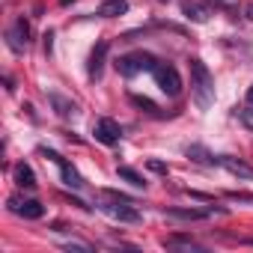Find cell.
<instances>
[{"mask_svg":"<svg viewBox=\"0 0 253 253\" xmlns=\"http://www.w3.org/2000/svg\"><path fill=\"white\" fill-rule=\"evenodd\" d=\"M188 66H191V92H194V101H197L200 110H206L214 101V78H211V72L206 69V63L200 57H194Z\"/></svg>","mask_w":253,"mask_h":253,"instance_id":"cell-1","label":"cell"},{"mask_svg":"<svg viewBox=\"0 0 253 253\" xmlns=\"http://www.w3.org/2000/svg\"><path fill=\"white\" fill-rule=\"evenodd\" d=\"M155 66H158V60L146 51H131V54H122L116 60V72L122 78H134L140 72H155Z\"/></svg>","mask_w":253,"mask_h":253,"instance_id":"cell-2","label":"cell"},{"mask_svg":"<svg viewBox=\"0 0 253 253\" xmlns=\"http://www.w3.org/2000/svg\"><path fill=\"white\" fill-rule=\"evenodd\" d=\"M107 217H113V220H119V223H140L143 220V214L134 209V203H125V200H113V203H101L98 206Z\"/></svg>","mask_w":253,"mask_h":253,"instance_id":"cell-3","label":"cell"},{"mask_svg":"<svg viewBox=\"0 0 253 253\" xmlns=\"http://www.w3.org/2000/svg\"><path fill=\"white\" fill-rule=\"evenodd\" d=\"M152 75H155V84L161 86V92H167L170 98H176V95L182 92V78H179V72H176L173 66H167V63H158Z\"/></svg>","mask_w":253,"mask_h":253,"instance_id":"cell-4","label":"cell"},{"mask_svg":"<svg viewBox=\"0 0 253 253\" xmlns=\"http://www.w3.org/2000/svg\"><path fill=\"white\" fill-rule=\"evenodd\" d=\"M92 134H95V140H98V143H104V146H113V143H119V137H122V128H119V122H116V119H110V116H101V119H95V125H92Z\"/></svg>","mask_w":253,"mask_h":253,"instance_id":"cell-5","label":"cell"},{"mask_svg":"<svg viewBox=\"0 0 253 253\" xmlns=\"http://www.w3.org/2000/svg\"><path fill=\"white\" fill-rule=\"evenodd\" d=\"M6 203H9V211L21 214V217H27V220H39V217L45 214V206H42L39 200H21V197H9Z\"/></svg>","mask_w":253,"mask_h":253,"instance_id":"cell-6","label":"cell"},{"mask_svg":"<svg viewBox=\"0 0 253 253\" xmlns=\"http://www.w3.org/2000/svg\"><path fill=\"white\" fill-rule=\"evenodd\" d=\"M27 36H30V27H27L24 18H18V21L6 30V42H9V48H12L15 54H24V48H27Z\"/></svg>","mask_w":253,"mask_h":253,"instance_id":"cell-7","label":"cell"},{"mask_svg":"<svg viewBox=\"0 0 253 253\" xmlns=\"http://www.w3.org/2000/svg\"><path fill=\"white\" fill-rule=\"evenodd\" d=\"M48 101H51V107H54V113H57L60 119H72V116L78 113V104H75L72 98L60 95V92H48Z\"/></svg>","mask_w":253,"mask_h":253,"instance_id":"cell-8","label":"cell"},{"mask_svg":"<svg viewBox=\"0 0 253 253\" xmlns=\"http://www.w3.org/2000/svg\"><path fill=\"white\" fill-rule=\"evenodd\" d=\"M104 57H107V42H98V45L92 48V54H89V63H86V72H89V78H92V81H98V78H101Z\"/></svg>","mask_w":253,"mask_h":253,"instance_id":"cell-9","label":"cell"},{"mask_svg":"<svg viewBox=\"0 0 253 253\" xmlns=\"http://www.w3.org/2000/svg\"><path fill=\"white\" fill-rule=\"evenodd\" d=\"M217 164H220L223 170H229L232 176H238V179H253V167L244 164V161H238V158H232V155H220Z\"/></svg>","mask_w":253,"mask_h":253,"instance_id":"cell-10","label":"cell"},{"mask_svg":"<svg viewBox=\"0 0 253 253\" xmlns=\"http://www.w3.org/2000/svg\"><path fill=\"white\" fill-rule=\"evenodd\" d=\"M182 15L191 18L194 24H206L209 21V9L203 3H197V0H182Z\"/></svg>","mask_w":253,"mask_h":253,"instance_id":"cell-11","label":"cell"},{"mask_svg":"<svg viewBox=\"0 0 253 253\" xmlns=\"http://www.w3.org/2000/svg\"><path fill=\"white\" fill-rule=\"evenodd\" d=\"M12 176H15V185H18V188H27V191H30V188H36V173L30 170V164H24V161H21V164H15Z\"/></svg>","mask_w":253,"mask_h":253,"instance_id":"cell-12","label":"cell"},{"mask_svg":"<svg viewBox=\"0 0 253 253\" xmlns=\"http://www.w3.org/2000/svg\"><path fill=\"white\" fill-rule=\"evenodd\" d=\"M125 12H128V3H125V0H104L98 6L101 18H116V15H125Z\"/></svg>","mask_w":253,"mask_h":253,"instance_id":"cell-13","label":"cell"},{"mask_svg":"<svg viewBox=\"0 0 253 253\" xmlns=\"http://www.w3.org/2000/svg\"><path fill=\"white\" fill-rule=\"evenodd\" d=\"M185 155L191 158V161H197V164H217V158L206 149V146H200V143H194V146H188L185 149Z\"/></svg>","mask_w":253,"mask_h":253,"instance_id":"cell-14","label":"cell"},{"mask_svg":"<svg viewBox=\"0 0 253 253\" xmlns=\"http://www.w3.org/2000/svg\"><path fill=\"white\" fill-rule=\"evenodd\" d=\"M60 173H63V182H66L69 188H75V191H78V188H84V179H81V173H78V170H75L69 161H63V164H60Z\"/></svg>","mask_w":253,"mask_h":253,"instance_id":"cell-15","label":"cell"},{"mask_svg":"<svg viewBox=\"0 0 253 253\" xmlns=\"http://www.w3.org/2000/svg\"><path fill=\"white\" fill-rule=\"evenodd\" d=\"M164 214L179 217V220H203V217H209V211H200V209H167Z\"/></svg>","mask_w":253,"mask_h":253,"instance_id":"cell-16","label":"cell"},{"mask_svg":"<svg viewBox=\"0 0 253 253\" xmlns=\"http://www.w3.org/2000/svg\"><path fill=\"white\" fill-rule=\"evenodd\" d=\"M116 173H119V179H125V182H128V185H134V188H146L143 176H140V173H137L134 167H119Z\"/></svg>","mask_w":253,"mask_h":253,"instance_id":"cell-17","label":"cell"},{"mask_svg":"<svg viewBox=\"0 0 253 253\" xmlns=\"http://www.w3.org/2000/svg\"><path fill=\"white\" fill-rule=\"evenodd\" d=\"M167 247H191V250H203L197 241H191V238H182V235H176V238H170L167 241Z\"/></svg>","mask_w":253,"mask_h":253,"instance_id":"cell-18","label":"cell"},{"mask_svg":"<svg viewBox=\"0 0 253 253\" xmlns=\"http://www.w3.org/2000/svg\"><path fill=\"white\" fill-rule=\"evenodd\" d=\"M131 101H134V104H137V107H146V110H149V113H158V107H155V104H152V101H149V98H143V95H131Z\"/></svg>","mask_w":253,"mask_h":253,"instance_id":"cell-19","label":"cell"},{"mask_svg":"<svg viewBox=\"0 0 253 253\" xmlns=\"http://www.w3.org/2000/svg\"><path fill=\"white\" fill-rule=\"evenodd\" d=\"M39 155H45V158H48V161H54V164H57V167H60V164H63V161H66V158H63V155H60V152H54V149H45V146H42V149H39Z\"/></svg>","mask_w":253,"mask_h":253,"instance_id":"cell-20","label":"cell"},{"mask_svg":"<svg viewBox=\"0 0 253 253\" xmlns=\"http://www.w3.org/2000/svg\"><path fill=\"white\" fill-rule=\"evenodd\" d=\"M146 167H149L152 173H161V176H167V164H164V161H158V158H149V161H146Z\"/></svg>","mask_w":253,"mask_h":253,"instance_id":"cell-21","label":"cell"},{"mask_svg":"<svg viewBox=\"0 0 253 253\" xmlns=\"http://www.w3.org/2000/svg\"><path fill=\"white\" fill-rule=\"evenodd\" d=\"M226 197L229 200H238V203H253V194H244V191H229Z\"/></svg>","mask_w":253,"mask_h":253,"instance_id":"cell-22","label":"cell"},{"mask_svg":"<svg viewBox=\"0 0 253 253\" xmlns=\"http://www.w3.org/2000/svg\"><path fill=\"white\" fill-rule=\"evenodd\" d=\"M238 116L244 119V125H250V128H253V104H247L244 110H238Z\"/></svg>","mask_w":253,"mask_h":253,"instance_id":"cell-23","label":"cell"},{"mask_svg":"<svg viewBox=\"0 0 253 253\" xmlns=\"http://www.w3.org/2000/svg\"><path fill=\"white\" fill-rule=\"evenodd\" d=\"M51 48H54V30L45 33V54H51Z\"/></svg>","mask_w":253,"mask_h":253,"instance_id":"cell-24","label":"cell"},{"mask_svg":"<svg viewBox=\"0 0 253 253\" xmlns=\"http://www.w3.org/2000/svg\"><path fill=\"white\" fill-rule=\"evenodd\" d=\"M244 15H247V18L253 21V3H247V6H244Z\"/></svg>","mask_w":253,"mask_h":253,"instance_id":"cell-25","label":"cell"},{"mask_svg":"<svg viewBox=\"0 0 253 253\" xmlns=\"http://www.w3.org/2000/svg\"><path fill=\"white\" fill-rule=\"evenodd\" d=\"M247 104H253V86H247Z\"/></svg>","mask_w":253,"mask_h":253,"instance_id":"cell-26","label":"cell"},{"mask_svg":"<svg viewBox=\"0 0 253 253\" xmlns=\"http://www.w3.org/2000/svg\"><path fill=\"white\" fill-rule=\"evenodd\" d=\"M161 3H170V0H161Z\"/></svg>","mask_w":253,"mask_h":253,"instance_id":"cell-27","label":"cell"}]
</instances>
